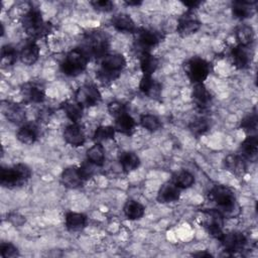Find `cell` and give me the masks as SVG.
<instances>
[{"instance_id":"f1b7e54d","label":"cell","mask_w":258,"mask_h":258,"mask_svg":"<svg viewBox=\"0 0 258 258\" xmlns=\"http://www.w3.org/2000/svg\"><path fill=\"white\" fill-rule=\"evenodd\" d=\"M252 3L254 2H249V1H234L232 3V11L233 15L236 18L239 19H244L251 17L253 13V8H252Z\"/></svg>"},{"instance_id":"4316f807","label":"cell","mask_w":258,"mask_h":258,"mask_svg":"<svg viewBox=\"0 0 258 258\" xmlns=\"http://www.w3.org/2000/svg\"><path fill=\"white\" fill-rule=\"evenodd\" d=\"M158 67V59L149 52H143L140 56V69L143 76H151Z\"/></svg>"},{"instance_id":"1f68e13d","label":"cell","mask_w":258,"mask_h":258,"mask_svg":"<svg viewBox=\"0 0 258 258\" xmlns=\"http://www.w3.org/2000/svg\"><path fill=\"white\" fill-rule=\"evenodd\" d=\"M61 109L73 122H78L83 115V107L77 102H66L61 105Z\"/></svg>"},{"instance_id":"ac0fdd59","label":"cell","mask_w":258,"mask_h":258,"mask_svg":"<svg viewBox=\"0 0 258 258\" xmlns=\"http://www.w3.org/2000/svg\"><path fill=\"white\" fill-rule=\"evenodd\" d=\"M231 58L235 67L238 69H246L251 61V54L247 46L238 44L231 50Z\"/></svg>"},{"instance_id":"f546056e","label":"cell","mask_w":258,"mask_h":258,"mask_svg":"<svg viewBox=\"0 0 258 258\" xmlns=\"http://www.w3.org/2000/svg\"><path fill=\"white\" fill-rule=\"evenodd\" d=\"M123 211L126 218L129 220H138L144 215V207L133 200L126 202Z\"/></svg>"},{"instance_id":"7dc6e473","label":"cell","mask_w":258,"mask_h":258,"mask_svg":"<svg viewBox=\"0 0 258 258\" xmlns=\"http://www.w3.org/2000/svg\"><path fill=\"white\" fill-rule=\"evenodd\" d=\"M194 256H197V257H212V255L208 252H200V253H196L194 254Z\"/></svg>"},{"instance_id":"e575fe53","label":"cell","mask_w":258,"mask_h":258,"mask_svg":"<svg viewBox=\"0 0 258 258\" xmlns=\"http://www.w3.org/2000/svg\"><path fill=\"white\" fill-rule=\"evenodd\" d=\"M172 182L179 188H187L195 182V177L190 172L181 170L173 175Z\"/></svg>"},{"instance_id":"74e56055","label":"cell","mask_w":258,"mask_h":258,"mask_svg":"<svg viewBox=\"0 0 258 258\" xmlns=\"http://www.w3.org/2000/svg\"><path fill=\"white\" fill-rule=\"evenodd\" d=\"M140 124L143 128H145L146 130H148L150 132L157 131L161 127L160 120L156 116L151 115V114L142 115L140 118Z\"/></svg>"},{"instance_id":"7bdbcfd3","label":"cell","mask_w":258,"mask_h":258,"mask_svg":"<svg viewBox=\"0 0 258 258\" xmlns=\"http://www.w3.org/2000/svg\"><path fill=\"white\" fill-rule=\"evenodd\" d=\"M91 5L94 7V9L101 11V12H110L114 8V4L112 1L109 0H96L91 1Z\"/></svg>"},{"instance_id":"7402d4cb","label":"cell","mask_w":258,"mask_h":258,"mask_svg":"<svg viewBox=\"0 0 258 258\" xmlns=\"http://www.w3.org/2000/svg\"><path fill=\"white\" fill-rule=\"evenodd\" d=\"M112 25L121 32H137V28L133 19L128 14L120 13L112 18Z\"/></svg>"},{"instance_id":"8fae6325","label":"cell","mask_w":258,"mask_h":258,"mask_svg":"<svg viewBox=\"0 0 258 258\" xmlns=\"http://www.w3.org/2000/svg\"><path fill=\"white\" fill-rule=\"evenodd\" d=\"M220 241L223 247L226 249V251L232 253L240 251L246 244V238L240 232H231L223 234Z\"/></svg>"},{"instance_id":"8d00e7d4","label":"cell","mask_w":258,"mask_h":258,"mask_svg":"<svg viewBox=\"0 0 258 258\" xmlns=\"http://www.w3.org/2000/svg\"><path fill=\"white\" fill-rule=\"evenodd\" d=\"M114 135H115V128L114 127L100 126L96 129V131L93 135V140L96 143H101L103 141L114 138Z\"/></svg>"},{"instance_id":"4dcf8cb0","label":"cell","mask_w":258,"mask_h":258,"mask_svg":"<svg viewBox=\"0 0 258 258\" xmlns=\"http://www.w3.org/2000/svg\"><path fill=\"white\" fill-rule=\"evenodd\" d=\"M88 160L98 166L104 164L105 160V149L101 143H96L87 150Z\"/></svg>"},{"instance_id":"ee69618b","label":"cell","mask_w":258,"mask_h":258,"mask_svg":"<svg viewBox=\"0 0 258 258\" xmlns=\"http://www.w3.org/2000/svg\"><path fill=\"white\" fill-rule=\"evenodd\" d=\"M92 164L93 163H91V162L83 163L81 165V167L79 168V172H80V174H81V176H82V178L84 180L89 179V178H91L93 176V174H94V167H93Z\"/></svg>"},{"instance_id":"bcb514c9","label":"cell","mask_w":258,"mask_h":258,"mask_svg":"<svg viewBox=\"0 0 258 258\" xmlns=\"http://www.w3.org/2000/svg\"><path fill=\"white\" fill-rule=\"evenodd\" d=\"M183 4L188 7L189 9H194V8H197L198 6H200L202 4L201 1H197V0H190V1H185L183 2Z\"/></svg>"},{"instance_id":"836d02e7","label":"cell","mask_w":258,"mask_h":258,"mask_svg":"<svg viewBox=\"0 0 258 258\" xmlns=\"http://www.w3.org/2000/svg\"><path fill=\"white\" fill-rule=\"evenodd\" d=\"M120 163L125 172H130L138 167L139 157L133 152H123L120 156Z\"/></svg>"},{"instance_id":"44dd1931","label":"cell","mask_w":258,"mask_h":258,"mask_svg":"<svg viewBox=\"0 0 258 258\" xmlns=\"http://www.w3.org/2000/svg\"><path fill=\"white\" fill-rule=\"evenodd\" d=\"M39 46L35 41H29L27 42L20 51V59L21 61L26 66H31L36 62V60L39 57Z\"/></svg>"},{"instance_id":"7c38bea8","label":"cell","mask_w":258,"mask_h":258,"mask_svg":"<svg viewBox=\"0 0 258 258\" xmlns=\"http://www.w3.org/2000/svg\"><path fill=\"white\" fill-rule=\"evenodd\" d=\"M21 94L25 102L28 103H40L44 100L45 97L42 87L34 82L24 84L21 89Z\"/></svg>"},{"instance_id":"52a82bcc","label":"cell","mask_w":258,"mask_h":258,"mask_svg":"<svg viewBox=\"0 0 258 258\" xmlns=\"http://www.w3.org/2000/svg\"><path fill=\"white\" fill-rule=\"evenodd\" d=\"M210 70V63L201 57H192L184 63V72L195 85L203 84L209 76Z\"/></svg>"},{"instance_id":"2e32d148","label":"cell","mask_w":258,"mask_h":258,"mask_svg":"<svg viewBox=\"0 0 258 258\" xmlns=\"http://www.w3.org/2000/svg\"><path fill=\"white\" fill-rule=\"evenodd\" d=\"M201 27V22L191 15L184 14L178 20L177 32L182 36H187L195 33Z\"/></svg>"},{"instance_id":"f6af8a7d","label":"cell","mask_w":258,"mask_h":258,"mask_svg":"<svg viewBox=\"0 0 258 258\" xmlns=\"http://www.w3.org/2000/svg\"><path fill=\"white\" fill-rule=\"evenodd\" d=\"M8 220L10 221V223H12L14 226H21L24 222H25V219L24 217L18 215V214H10L8 217Z\"/></svg>"},{"instance_id":"60d3db41","label":"cell","mask_w":258,"mask_h":258,"mask_svg":"<svg viewBox=\"0 0 258 258\" xmlns=\"http://www.w3.org/2000/svg\"><path fill=\"white\" fill-rule=\"evenodd\" d=\"M0 254L3 258H13L18 256V250L13 244L2 243L0 246Z\"/></svg>"},{"instance_id":"6da1fadb","label":"cell","mask_w":258,"mask_h":258,"mask_svg":"<svg viewBox=\"0 0 258 258\" xmlns=\"http://www.w3.org/2000/svg\"><path fill=\"white\" fill-rule=\"evenodd\" d=\"M126 66V59L123 54H106L101 61L97 78L103 83H109L117 79Z\"/></svg>"},{"instance_id":"3957f363","label":"cell","mask_w":258,"mask_h":258,"mask_svg":"<svg viewBox=\"0 0 258 258\" xmlns=\"http://www.w3.org/2000/svg\"><path fill=\"white\" fill-rule=\"evenodd\" d=\"M31 176L30 168L22 163H18L9 168H2L0 172V182L5 187H16L22 185Z\"/></svg>"},{"instance_id":"b9f144b4","label":"cell","mask_w":258,"mask_h":258,"mask_svg":"<svg viewBox=\"0 0 258 258\" xmlns=\"http://www.w3.org/2000/svg\"><path fill=\"white\" fill-rule=\"evenodd\" d=\"M108 112L110 113V115L117 118V117L126 113V108H125V105H123L122 103L114 101V102L109 103Z\"/></svg>"},{"instance_id":"4fadbf2b","label":"cell","mask_w":258,"mask_h":258,"mask_svg":"<svg viewBox=\"0 0 258 258\" xmlns=\"http://www.w3.org/2000/svg\"><path fill=\"white\" fill-rule=\"evenodd\" d=\"M1 110L7 120L12 123L18 124L25 120V111L19 104L4 101L2 102Z\"/></svg>"},{"instance_id":"484cf974","label":"cell","mask_w":258,"mask_h":258,"mask_svg":"<svg viewBox=\"0 0 258 258\" xmlns=\"http://www.w3.org/2000/svg\"><path fill=\"white\" fill-rule=\"evenodd\" d=\"M114 128L118 132H121V133L126 134V135H130L134 131L135 121L130 115L125 113V114L116 118Z\"/></svg>"},{"instance_id":"e0dca14e","label":"cell","mask_w":258,"mask_h":258,"mask_svg":"<svg viewBox=\"0 0 258 258\" xmlns=\"http://www.w3.org/2000/svg\"><path fill=\"white\" fill-rule=\"evenodd\" d=\"M60 179L62 184L69 188H78L82 186L84 181L79 172V168L74 166L63 169L60 175Z\"/></svg>"},{"instance_id":"c3c4849f","label":"cell","mask_w":258,"mask_h":258,"mask_svg":"<svg viewBox=\"0 0 258 258\" xmlns=\"http://www.w3.org/2000/svg\"><path fill=\"white\" fill-rule=\"evenodd\" d=\"M126 4L137 6V5H140V4H141V1H126Z\"/></svg>"},{"instance_id":"cb8c5ba5","label":"cell","mask_w":258,"mask_h":258,"mask_svg":"<svg viewBox=\"0 0 258 258\" xmlns=\"http://www.w3.org/2000/svg\"><path fill=\"white\" fill-rule=\"evenodd\" d=\"M86 216L80 213L70 212L66 215V227L71 232L81 231L86 226Z\"/></svg>"},{"instance_id":"d590c367","label":"cell","mask_w":258,"mask_h":258,"mask_svg":"<svg viewBox=\"0 0 258 258\" xmlns=\"http://www.w3.org/2000/svg\"><path fill=\"white\" fill-rule=\"evenodd\" d=\"M17 57L16 49L11 45H4L1 49V64L2 68H8L12 66Z\"/></svg>"},{"instance_id":"ffe728a7","label":"cell","mask_w":258,"mask_h":258,"mask_svg":"<svg viewBox=\"0 0 258 258\" xmlns=\"http://www.w3.org/2000/svg\"><path fill=\"white\" fill-rule=\"evenodd\" d=\"M180 188L177 187L172 181L164 183L157 195V201L159 203H171L179 199Z\"/></svg>"},{"instance_id":"603a6c76","label":"cell","mask_w":258,"mask_h":258,"mask_svg":"<svg viewBox=\"0 0 258 258\" xmlns=\"http://www.w3.org/2000/svg\"><path fill=\"white\" fill-rule=\"evenodd\" d=\"M226 168L231 171L233 174L241 176L246 172V163L245 160L236 154H229L226 156L225 160Z\"/></svg>"},{"instance_id":"5bb4252c","label":"cell","mask_w":258,"mask_h":258,"mask_svg":"<svg viewBox=\"0 0 258 258\" xmlns=\"http://www.w3.org/2000/svg\"><path fill=\"white\" fill-rule=\"evenodd\" d=\"M191 98L195 103V105L201 109L205 110L207 109L212 102V96L211 93L208 91V89L203 84H196L191 93Z\"/></svg>"},{"instance_id":"f35d334b","label":"cell","mask_w":258,"mask_h":258,"mask_svg":"<svg viewBox=\"0 0 258 258\" xmlns=\"http://www.w3.org/2000/svg\"><path fill=\"white\" fill-rule=\"evenodd\" d=\"M188 128L195 136H201L208 131L209 124L205 118H196L189 123Z\"/></svg>"},{"instance_id":"d6a6232c","label":"cell","mask_w":258,"mask_h":258,"mask_svg":"<svg viewBox=\"0 0 258 258\" xmlns=\"http://www.w3.org/2000/svg\"><path fill=\"white\" fill-rule=\"evenodd\" d=\"M236 38L240 45L249 46L254 40V31L251 26L243 25L236 31Z\"/></svg>"},{"instance_id":"5b68a950","label":"cell","mask_w":258,"mask_h":258,"mask_svg":"<svg viewBox=\"0 0 258 258\" xmlns=\"http://www.w3.org/2000/svg\"><path fill=\"white\" fill-rule=\"evenodd\" d=\"M109 47L108 38L105 33L101 31H93L86 35L84 39V46L81 47L88 56L104 57Z\"/></svg>"},{"instance_id":"d4e9b609","label":"cell","mask_w":258,"mask_h":258,"mask_svg":"<svg viewBox=\"0 0 258 258\" xmlns=\"http://www.w3.org/2000/svg\"><path fill=\"white\" fill-rule=\"evenodd\" d=\"M37 128L32 124H26L18 130L16 137L21 143L30 145L35 142V140L37 139Z\"/></svg>"},{"instance_id":"ab89813d","label":"cell","mask_w":258,"mask_h":258,"mask_svg":"<svg viewBox=\"0 0 258 258\" xmlns=\"http://www.w3.org/2000/svg\"><path fill=\"white\" fill-rule=\"evenodd\" d=\"M240 127L247 133H252L257 129V115L256 113L246 116L240 124Z\"/></svg>"},{"instance_id":"8992f818","label":"cell","mask_w":258,"mask_h":258,"mask_svg":"<svg viewBox=\"0 0 258 258\" xmlns=\"http://www.w3.org/2000/svg\"><path fill=\"white\" fill-rule=\"evenodd\" d=\"M210 200H212L220 209L219 211L224 214L232 213L236 207V199L234 192L227 186L215 185L209 194Z\"/></svg>"},{"instance_id":"d6986e66","label":"cell","mask_w":258,"mask_h":258,"mask_svg":"<svg viewBox=\"0 0 258 258\" xmlns=\"http://www.w3.org/2000/svg\"><path fill=\"white\" fill-rule=\"evenodd\" d=\"M63 139L72 146L78 147L85 143V135L83 130L77 124L69 125L63 131Z\"/></svg>"},{"instance_id":"83f0119b","label":"cell","mask_w":258,"mask_h":258,"mask_svg":"<svg viewBox=\"0 0 258 258\" xmlns=\"http://www.w3.org/2000/svg\"><path fill=\"white\" fill-rule=\"evenodd\" d=\"M241 151L244 157L248 159H254L257 155L258 150V138L255 135L248 136L241 143Z\"/></svg>"},{"instance_id":"30bf717a","label":"cell","mask_w":258,"mask_h":258,"mask_svg":"<svg viewBox=\"0 0 258 258\" xmlns=\"http://www.w3.org/2000/svg\"><path fill=\"white\" fill-rule=\"evenodd\" d=\"M136 33V45L142 50V53L149 52V49L156 46L163 38L160 32L149 29H141Z\"/></svg>"},{"instance_id":"277c9868","label":"cell","mask_w":258,"mask_h":258,"mask_svg":"<svg viewBox=\"0 0 258 258\" xmlns=\"http://www.w3.org/2000/svg\"><path fill=\"white\" fill-rule=\"evenodd\" d=\"M89 56L82 48L71 50L60 63L61 72L69 77H76L82 74L88 64Z\"/></svg>"},{"instance_id":"7a4b0ae2","label":"cell","mask_w":258,"mask_h":258,"mask_svg":"<svg viewBox=\"0 0 258 258\" xmlns=\"http://www.w3.org/2000/svg\"><path fill=\"white\" fill-rule=\"evenodd\" d=\"M22 26L32 38H40L51 31V24L43 21L41 13L36 9H30L22 17Z\"/></svg>"},{"instance_id":"9a60e30c","label":"cell","mask_w":258,"mask_h":258,"mask_svg":"<svg viewBox=\"0 0 258 258\" xmlns=\"http://www.w3.org/2000/svg\"><path fill=\"white\" fill-rule=\"evenodd\" d=\"M140 91L147 97L158 100L161 95V86L159 83L154 81L151 76H143L139 84Z\"/></svg>"},{"instance_id":"ba28073f","label":"cell","mask_w":258,"mask_h":258,"mask_svg":"<svg viewBox=\"0 0 258 258\" xmlns=\"http://www.w3.org/2000/svg\"><path fill=\"white\" fill-rule=\"evenodd\" d=\"M203 225L209 232V234L217 239H221L223 236V214L219 210H209L203 213Z\"/></svg>"},{"instance_id":"9c48e42d","label":"cell","mask_w":258,"mask_h":258,"mask_svg":"<svg viewBox=\"0 0 258 258\" xmlns=\"http://www.w3.org/2000/svg\"><path fill=\"white\" fill-rule=\"evenodd\" d=\"M101 101V94L95 85L87 84L80 87L76 93V102L82 107L96 106Z\"/></svg>"}]
</instances>
